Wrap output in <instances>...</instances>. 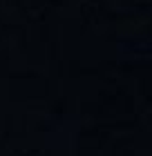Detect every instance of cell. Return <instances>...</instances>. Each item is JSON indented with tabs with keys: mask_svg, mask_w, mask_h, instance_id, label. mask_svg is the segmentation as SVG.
Returning <instances> with one entry per match:
<instances>
[]
</instances>
